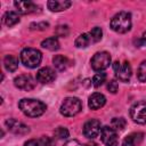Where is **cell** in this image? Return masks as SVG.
I'll use <instances>...</instances> for the list:
<instances>
[{
  "mask_svg": "<svg viewBox=\"0 0 146 146\" xmlns=\"http://www.w3.org/2000/svg\"><path fill=\"white\" fill-rule=\"evenodd\" d=\"M91 67L92 70H95L96 72H102L105 68H107L111 64V55L107 51H100V52H96L91 60Z\"/></svg>",
  "mask_w": 146,
  "mask_h": 146,
  "instance_id": "cell-5",
  "label": "cell"
},
{
  "mask_svg": "<svg viewBox=\"0 0 146 146\" xmlns=\"http://www.w3.org/2000/svg\"><path fill=\"white\" fill-rule=\"evenodd\" d=\"M56 79V73L52 68L50 67H42L36 73V80L42 83V84H47L52 82Z\"/></svg>",
  "mask_w": 146,
  "mask_h": 146,
  "instance_id": "cell-12",
  "label": "cell"
},
{
  "mask_svg": "<svg viewBox=\"0 0 146 146\" xmlns=\"http://www.w3.org/2000/svg\"><path fill=\"white\" fill-rule=\"evenodd\" d=\"M19 110L30 117H36L42 115L46 112V104L42 103L41 100L33 99V98H23L18 103Z\"/></svg>",
  "mask_w": 146,
  "mask_h": 146,
  "instance_id": "cell-1",
  "label": "cell"
},
{
  "mask_svg": "<svg viewBox=\"0 0 146 146\" xmlns=\"http://www.w3.org/2000/svg\"><path fill=\"white\" fill-rule=\"evenodd\" d=\"M14 6L16 7L17 11L23 14V15L39 11V7L32 1H15Z\"/></svg>",
  "mask_w": 146,
  "mask_h": 146,
  "instance_id": "cell-13",
  "label": "cell"
},
{
  "mask_svg": "<svg viewBox=\"0 0 146 146\" xmlns=\"http://www.w3.org/2000/svg\"><path fill=\"white\" fill-rule=\"evenodd\" d=\"M139 41H140L141 44H146V32H144V34H143V36H141V39Z\"/></svg>",
  "mask_w": 146,
  "mask_h": 146,
  "instance_id": "cell-33",
  "label": "cell"
},
{
  "mask_svg": "<svg viewBox=\"0 0 146 146\" xmlns=\"http://www.w3.org/2000/svg\"><path fill=\"white\" fill-rule=\"evenodd\" d=\"M14 84L16 88H18L21 90L29 91L34 88L35 82L30 74H21L14 79Z\"/></svg>",
  "mask_w": 146,
  "mask_h": 146,
  "instance_id": "cell-10",
  "label": "cell"
},
{
  "mask_svg": "<svg viewBox=\"0 0 146 146\" xmlns=\"http://www.w3.org/2000/svg\"><path fill=\"white\" fill-rule=\"evenodd\" d=\"M49 26V24L47 23V22H40V23H32L31 25H30V29L31 30H33V31H43V30H46L47 27Z\"/></svg>",
  "mask_w": 146,
  "mask_h": 146,
  "instance_id": "cell-27",
  "label": "cell"
},
{
  "mask_svg": "<svg viewBox=\"0 0 146 146\" xmlns=\"http://www.w3.org/2000/svg\"><path fill=\"white\" fill-rule=\"evenodd\" d=\"M6 127L8 128V130H10L15 135H26L30 132V128L24 124L21 121H17L16 119H8L6 120Z\"/></svg>",
  "mask_w": 146,
  "mask_h": 146,
  "instance_id": "cell-11",
  "label": "cell"
},
{
  "mask_svg": "<svg viewBox=\"0 0 146 146\" xmlns=\"http://www.w3.org/2000/svg\"><path fill=\"white\" fill-rule=\"evenodd\" d=\"M2 22L5 25L10 27V26H14L17 23H19V16L15 11H7L2 16Z\"/></svg>",
  "mask_w": 146,
  "mask_h": 146,
  "instance_id": "cell-18",
  "label": "cell"
},
{
  "mask_svg": "<svg viewBox=\"0 0 146 146\" xmlns=\"http://www.w3.org/2000/svg\"><path fill=\"white\" fill-rule=\"evenodd\" d=\"M107 89H108L112 94H115V92L117 91V89H119L117 82H116L115 80H111V81L108 82V84H107Z\"/></svg>",
  "mask_w": 146,
  "mask_h": 146,
  "instance_id": "cell-29",
  "label": "cell"
},
{
  "mask_svg": "<svg viewBox=\"0 0 146 146\" xmlns=\"http://www.w3.org/2000/svg\"><path fill=\"white\" fill-rule=\"evenodd\" d=\"M137 78L140 82H146V59L141 62L137 71Z\"/></svg>",
  "mask_w": 146,
  "mask_h": 146,
  "instance_id": "cell-24",
  "label": "cell"
},
{
  "mask_svg": "<svg viewBox=\"0 0 146 146\" xmlns=\"http://www.w3.org/2000/svg\"><path fill=\"white\" fill-rule=\"evenodd\" d=\"M89 35L91 36L92 42H98V41L102 39V36H103V31H102L100 27L96 26V27H94V29L89 32Z\"/></svg>",
  "mask_w": 146,
  "mask_h": 146,
  "instance_id": "cell-25",
  "label": "cell"
},
{
  "mask_svg": "<svg viewBox=\"0 0 146 146\" xmlns=\"http://www.w3.org/2000/svg\"><path fill=\"white\" fill-rule=\"evenodd\" d=\"M111 29L117 33H125L131 29V15L127 11H120L111 19Z\"/></svg>",
  "mask_w": 146,
  "mask_h": 146,
  "instance_id": "cell-2",
  "label": "cell"
},
{
  "mask_svg": "<svg viewBox=\"0 0 146 146\" xmlns=\"http://www.w3.org/2000/svg\"><path fill=\"white\" fill-rule=\"evenodd\" d=\"M127 125V121L123 117H114L111 122V127L115 131H122Z\"/></svg>",
  "mask_w": 146,
  "mask_h": 146,
  "instance_id": "cell-22",
  "label": "cell"
},
{
  "mask_svg": "<svg viewBox=\"0 0 146 146\" xmlns=\"http://www.w3.org/2000/svg\"><path fill=\"white\" fill-rule=\"evenodd\" d=\"M3 66H5V68H6L7 71L14 72V71H16V68H17V66H18V62H17V59H16L14 56L7 55V56L3 58Z\"/></svg>",
  "mask_w": 146,
  "mask_h": 146,
  "instance_id": "cell-19",
  "label": "cell"
},
{
  "mask_svg": "<svg viewBox=\"0 0 146 146\" xmlns=\"http://www.w3.org/2000/svg\"><path fill=\"white\" fill-rule=\"evenodd\" d=\"M52 63H54V66L58 71H65L71 65V60L63 55H56L52 58Z\"/></svg>",
  "mask_w": 146,
  "mask_h": 146,
  "instance_id": "cell-16",
  "label": "cell"
},
{
  "mask_svg": "<svg viewBox=\"0 0 146 146\" xmlns=\"http://www.w3.org/2000/svg\"><path fill=\"white\" fill-rule=\"evenodd\" d=\"M68 33V27L66 25H60L56 27V34L59 36H66Z\"/></svg>",
  "mask_w": 146,
  "mask_h": 146,
  "instance_id": "cell-28",
  "label": "cell"
},
{
  "mask_svg": "<svg viewBox=\"0 0 146 146\" xmlns=\"http://www.w3.org/2000/svg\"><path fill=\"white\" fill-rule=\"evenodd\" d=\"M130 116L133 122L138 124L146 123V103L137 102L130 108Z\"/></svg>",
  "mask_w": 146,
  "mask_h": 146,
  "instance_id": "cell-7",
  "label": "cell"
},
{
  "mask_svg": "<svg viewBox=\"0 0 146 146\" xmlns=\"http://www.w3.org/2000/svg\"><path fill=\"white\" fill-rule=\"evenodd\" d=\"M100 130H102L100 122L96 119H91V120L87 121L83 125V135L89 139L96 138L100 133Z\"/></svg>",
  "mask_w": 146,
  "mask_h": 146,
  "instance_id": "cell-9",
  "label": "cell"
},
{
  "mask_svg": "<svg viewBox=\"0 0 146 146\" xmlns=\"http://www.w3.org/2000/svg\"><path fill=\"white\" fill-rule=\"evenodd\" d=\"M42 60V54L34 48H25L21 52V62L29 68H34L40 65Z\"/></svg>",
  "mask_w": 146,
  "mask_h": 146,
  "instance_id": "cell-3",
  "label": "cell"
},
{
  "mask_svg": "<svg viewBox=\"0 0 146 146\" xmlns=\"http://www.w3.org/2000/svg\"><path fill=\"white\" fill-rule=\"evenodd\" d=\"M24 146H42V144H41V140L30 139V140H27V141L24 144Z\"/></svg>",
  "mask_w": 146,
  "mask_h": 146,
  "instance_id": "cell-32",
  "label": "cell"
},
{
  "mask_svg": "<svg viewBox=\"0 0 146 146\" xmlns=\"http://www.w3.org/2000/svg\"><path fill=\"white\" fill-rule=\"evenodd\" d=\"M141 139H143V133H140V132L131 133L123 139L122 146H138L139 143L141 141Z\"/></svg>",
  "mask_w": 146,
  "mask_h": 146,
  "instance_id": "cell-17",
  "label": "cell"
},
{
  "mask_svg": "<svg viewBox=\"0 0 146 146\" xmlns=\"http://www.w3.org/2000/svg\"><path fill=\"white\" fill-rule=\"evenodd\" d=\"M100 139L106 146H119V139L116 131L112 127H103L100 130Z\"/></svg>",
  "mask_w": 146,
  "mask_h": 146,
  "instance_id": "cell-8",
  "label": "cell"
},
{
  "mask_svg": "<svg viewBox=\"0 0 146 146\" xmlns=\"http://www.w3.org/2000/svg\"><path fill=\"white\" fill-rule=\"evenodd\" d=\"M64 146H98V145H96V144H91V145H87V144H82V143H80L79 140H75V139H73V140H68Z\"/></svg>",
  "mask_w": 146,
  "mask_h": 146,
  "instance_id": "cell-30",
  "label": "cell"
},
{
  "mask_svg": "<svg viewBox=\"0 0 146 146\" xmlns=\"http://www.w3.org/2000/svg\"><path fill=\"white\" fill-rule=\"evenodd\" d=\"M92 86L94 87H100L105 81H106V74L104 72H99V73H96L92 78Z\"/></svg>",
  "mask_w": 146,
  "mask_h": 146,
  "instance_id": "cell-23",
  "label": "cell"
},
{
  "mask_svg": "<svg viewBox=\"0 0 146 146\" xmlns=\"http://www.w3.org/2000/svg\"><path fill=\"white\" fill-rule=\"evenodd\" d=\"M71 5H72V2L66 1V0H51V1H48V3H47L48 8L51 11H56V13L67 9Z\"/></svg>",
  "mask_w": 146,
  "mask_h": 146,
  "instance_id": "cell-15",
  "label": "cell"
},
{
  "mask_svg": "<svg viewBox=\"0 0 146 146\" xmlns=\"http://www.w3.org/2000/svg\"><path fill=\"white\" fill-rule=\"evenodd\" d=\"M55 136L58 139H66L68 137V130L66 128H64V127H58L55 130Z\"/></svg>",
  "mask_w": 146,
  "mask_h": 146,
  "instance_id": "cell-26",
  "label": "cell"
},
{
  "mask_svg": "<svg viewBox=\"0 0 146 146\" xmlns=\"http://www.w3.org/2000/svg\"><path fill=\"white\" fill-rule=\"evenodd\" d=\"M82 110L81 100L76 97H67L64 99L62 106H60V114L67 117L74 116L78 113H80Z\"/></svg>",
  "mask_w": 146,
  "mask_h": 146,
  "instance_id": "cell-4",
  "label": "cell"
},
{
  "mask_svg": "<svg viewBox=\"0 0 146 146\" xmlns=\"http://www.w3.org/2000/svg\"><path fill=\"white\" fill-rule=\"evenodd\" d=\"M90 42H92V40H91V36L89 35V33H83L76 38L75 46L78 48H87L90 44Z\"/></svg>",
  "mask_w": 146,
  "mask_h": 146,
  "instance_id": "cell-21",
  "label": "cell"
},
{
  "mask_svg": "<svg viewBox=\"0 0 146 146\" xmlns=\"http://www.w3.org/2000/svg\"><path fill=\"white\" fill-rule=\"evenodd\" d=\"M40 140H41L42 146H55V141L50 137H42Z\"/></svg>",
  "mask_w": 146,
  "mask_h": 146,
  "instance_id": "cell-31",
  "label": "cell"
},
{
  "mask_svg": "<svg viewBox=\"0 0 146 146\" xmlns=\"http://www.w3.org/2000/svg\"><path fill=\"white\" fill-rule=\"evenodd\" d=\"M41 46L48 50H57L59 48V42H58V39L56 36H51V38H47L46 40H43L41 42Z\"/></svg>",
  "mask_w": 146,
  "mask_h": 146,
  "instance_id": "cell-20",
  "label": "cell"
},
{
  "mask_svg": "<svg viewBox=\"0 0 146 146\" xmlns=\"http://www.w3.org/2000/svg\"><path fill=\"white\" fill-rule=\"evenodd\" d=\"M105 103H106L105 96L103 94H99V92L92 94L88 100V105L91 110H99L105 105Z\"/></svg>",
  "mask_w": 146,
  "mask_h": 146,
  "instance_id": "cell-14",
  "label": "cell"
},
{
  "mask_svg": "<svg viewBox=\"0 0 146 146\" xmlns=\"http://www.w3.org/2000/svg\"><path fill=\"white\" fill-rule=\"evenodd\" d=\"M113 68H114L116 78L120 81L128 82L130 80L131 74H132V70H131V66H130L129 62H119V60H116L113 64Z\"/></svg>",
  "mask_w": 146,
  "mask_h": 146,
  "instance_id": "cell-6",
  "label": "cell"
}]
</instances>
